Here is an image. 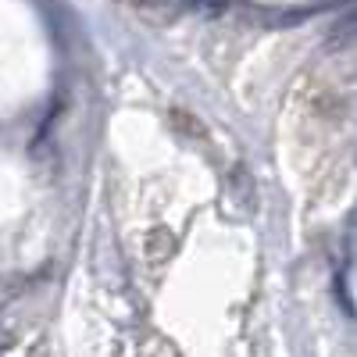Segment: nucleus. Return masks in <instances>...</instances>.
<instances>
[{
  "mask_svg": "<svg viewBox=\"0 0 357 357\" xmlns=\"http://www.w3.org/2000/svg\"><path fill=\"white\" fill-rule=\"evenodd\" d=\"M336 289H340V304H343V311H347V314H354V268H350V264L340 272Z\"/></svg>",
  "mask_w": 357,
  "mask_h": 357,
  "instance_id": "obj_1",
  "label": "nucleus"
}]
</instances>
